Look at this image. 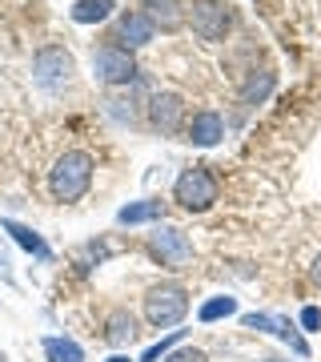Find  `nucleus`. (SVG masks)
I'll return each instance as SVG.
<instances>
[{"mask_svg":"<svg viewBox=\"0 0 321 362\" xmlns=\"http://www.w3.org/2000/svg\"><path fill=\"white\" fill-rule=\"evenodd\" d=\"M92 169H97L92 153H85V149H64V153L56 157V165L49 169L52 202H61V206L80 202V197L89 194V185H92Z\"/></svg>","mask_w":321,"mask_h":362,"instance_id":"nucleus-1","label":"nucleus"},{"mask_svg":"<svg viewBox=\"0 0 321 362\" xmlns=\"http://www.w3.org/2000/svg\"><path fill=\"white\" fill-rule=\"evenodd\" d=\"M141 310H145V322L153 326V330H169V326L185 322V314H189V294H185V286H177V282L149 286Z\"/></svg>","mask_w":321,"mask_h":362,"instance_id":"nucleus-2","label":"nucleus"},{"mask_svg":"<svg viewBox=\"0 0 321 362\" xmlns=\"http://www.w3.org/2000/svg\"><path fill=\"white\" fill-rule=\"evenodd\" d=\"M173 202H177L181 209H189V214H205V209H213V202H217V177H213L205 165L181 169L177 181H173Z\"/></svg>","mask_w":321,"mask_h":362,"instance_id":"nucleus-3","label":"nucleus"},{"mask_svg":"<svg viewBox=\"0 0 321 362\" xmlns=\"http://www.w3.org/2000/svg\"><path fill=\"white\" fill-rule=\"evenodd\" d=\"M237 25V13H233L225 0H197L189 4V28L197 40H205V45H217L225 40Z\"/></svg>","mask_w":321,"mask_h":362,"instance_id":"nucleus-4","label":"nucleus"},{"mask_svg":"<svg viewBox=\"0 0 321 362\" xmlns=\"http://www.w3.org/2000/svg\"><path fill=\"white\" fill-rule=\"evenodd\" d=\"M149 258H153L157 266H165V270H189V262H193L189 233L177 230V226L157 221L153 233H149Z\"/></svg>","mask_w":321,"mask_h":362,"instance_id":"nucleus-5","label":"nucleus"},{"mask_svg":"<svg viewBox=\"0 0 321 362\" xmlns=\"http://www.w3.org/2000/svg\"><path fill=\"white\" fill-rule=\"evenodd\" d=\"M92 77L101 81V85H109V89H116V85H133V81L141 77V69L133 61V52L109 40L101 49H92Z\"/></svg>","mask_w":321,"mask_h":362,"instance_id":"nucleus-6","label":"nucleus"},{"mask_svg":"<svg viewBox=\"0 0 321 362\" xmlns=\"http://www.w3.org/2000/svg\"><path fill=\"white\" fill-rule=\"evenodd\" d=\"M73 73H77V61H73V52L64 49V45H44V49H37V57H32V77H37V85H44V89L68 85Z\"/></svg>","mask_w":321,"mask_h":362,"instance_id":"nucleus-7","label":"nucleus"},{"mask_svg":"<svg viewBox=\"0 0 321 362\" xmlns=\"http://www.w3.org/2000/svg\"><path fill=\"white\" fill-rule=\"evenodd\" d=\"M145 117H149V125H153L157 133H165V137H173V133H185V121H189V113H185V97L181 93H153L149 97V105H145Z\"/></svg>","mask_w":321,"mask_h":362,"instance_id":"nucleus-8","label":"nucleus"},{"mask_svg":"<svg viewBox=\"0 0 321 362\" xmlns=\"http://www.w3.org/2000/svg\"><path fill=\"white\" fill-rule=\"evenodd\" d=\"M157 37V25L145 16V8H128V13L116 16V28H113V45H121V49L137 52L145 49V45H153Z\"/></svg>","mask_w":321,"mask_h":362,"instance_id":"nucleus-9","label":"nucleus"},{"mask_svg":"<svg viewBox=\"0 0 321 362\" xmlns=\"http://www.w3.org/2000/svg\"><path fill=\"white\" fill-rule=\"evenodd\" d=\"M185 141L197 145V149H213V145H221L225 141V121H221V113H213V109L193 113L189 121H185Z\"/></svg>","mask_w":321,"mask_h":362,"instance_id":"nucleus-10","label":"nucleus"},{"mask_svg":"<svg viewBox=\"0 0 321 362\" xmlns=\"http://www.w3.org/2000/svg\"><path fill=\"white\" fill-rule=\"evenodd\" d=\"M141 8L161 33H177L181 25H189V4L185 0H145Z\"/></svg>","mask_w":321,"mask_h":362,"instance_id":"nucleus-11","label":"nucleus"},{"mask_svg":"<svg viewBox=\"0 0 321 362\" xmlns=\"http://www.w3.org/2000/svg\"><path fill=\"white\" fill-rule=\"evenodd\" d=\"M273 85H277V73H273V69H249L245 81H241V89H237V105L257 109V105L273 93Z\"/></svg>","mask_w":321,"mask_h":362,"instance_id":"nucleus-12","label":"nucleus"},{"mask_svg":"<svg viewBox=\"0 0 321 362\" xmlns=\"http://www.w3.org/2000/svg\"><path fill=\"white\" fill-rule=\"evenodd\" d=\"M4 233H13V242L20 250H28L32 258H40V262H49L52 258V250H49V242L40 238L32 226H20V221H13V218H4Z\"/></svg>","mask_w":321,"mask_h":362,"instance_id":"nucleus-13","label":"nucleus"},{"mask_svg":"<svg viewBox=\"0 0 321 362\" xmlns=\"http://www.w3.org/2000/svg\"><path fill=\"white\" fill-rule=\"evenodd\" d=\"M133 338H137V318L128 310H113L104 318V342H109V346L121 350V346H128Z\"/></svg>","mask_w":321,"mask_h":362,"instance_id":"nucleus-14","label":"nucleus"},{"mask_svg":"<svg viewBox=\"0 0 321 362\" xmlns=\"http://www.w3.org/2000/svg\"><path fill=\"white\" fill-rule=\"evenodd\" d=\"M165 218V206L161 202H128V206H121L116 209V221L121 226H149V221H161Z\"/></svg>","mask_w":321,"mask_h":362,"instance_id":"nucleus-15","label":"nucleus"},{"mask_svg":"<svg viewBox=\"0 0 321 362\" xmlns=\"http://www.w3.org/2000/svg\"><path fill=\"white\" fill-rule=\"evenodd\" d=\"M44 358L49 362H85V350H80L77 338H64V334H49L44 342Z\"/></svg>","mask_w":321,"mask_h":362,"instance_id":"nucleus-16","label":"nucleus"},{"mask_svg":"<svg viewBox=\"0 0 321 362\" xmlns=\"http://www.w3.org/2000/svg\"><path fill=\"white\" fill-rule=\"evenodd\" d=\"M113 13H116L113 0H77V4L68 8V16H73L77 25H101V21H109Z\"/></svg>","mask_w":321,"mask_h":362,"instance_id":"nucleus-17","label":"nucleus"},{"mask_svg":"<svg viewBox=\"0 0 321 362\" xmlns=\"http://www.w3.org/2000/svg\"><path fill=\"white\" fill-rule=\"evenodd\" d=\"M237 310H241V302L233 294H217V298H209V302H201L197 318H201V322H221V318H233Z\"/></svg>","mask_w":321,"mask_h":362,"instance_id":"nucleus-18","label":"nucleus"},{"mask_svg":"<svg viewBox=\"0 0 321 362\" xmlns=\"http://www.w3.org/2000/svg\"><path fill=\"white\" fill-rule=\"evenodd\" d=\"M277 338H281L285 346L293 350L297 358H305V354H309V346H305V338H301V330H297L289 318H281V314H277Z\"/></svg>","mask_w":321,"mask_h":362,"instance_id":"nucleus-19","label":"nucleus"},{"mask_svg":"<svg viewBox=\"0 0 321 362\" xmlns=\"http://www.w3.org/2000/svg\"><path fill=\"white\" fill-rule=\"evenodd\" d=\"M181 338H185V330H169V334L161 338V342H153V346L145 350V354H141V362H161V358L169 354V350H177V342H181Z\"/></svg>","mask_w":321,"mask_h":362,"instance_id":"nucleus-20","label":"nucleus"},{"mask_svg":"<svg viewBox=\"0 0 321 362\" xmlns=\"http://www.w3.org/2000/svg\"><path fill=\"white\" fill-rule=\"evenodd\" d=\"M161 362H209V354L197 346H177V350H169Z\"/></svg>","mask_w":321,"mask_h":362,"instance_id":"nucleus-21","label":"nucleus"},{"mask_svg":"<svg viewBox=\"0 0 321 362\" xmlns=\"http://www.w3.org/2000/svg\"><path fill=\"white\" fill-rule=\"evenodd\" d=\"M301 330H309V334L321 330V310L317 306H305V310H301Z\"/></svg>","mask_w":321,"mask_h":362,"instance_id":"nucleus-22","label":"nucleus"},{"mask_svg":"<svg viewBox=\"0 0 321 362\" xmlns=\"http://www.w3.org/2000/svg\"><path fill=\"white\" fill-rule=\"evenodd\" d=\"M309 282H313V286H321V254L313 258V266H309Z\"/></svg>","mask_w":321,"mask_h":362,"instance_id":"nucleus-23","label":"nucleus"},{"mask_svg":"<svg viewBox=\"0 0 321 362\" xmlns=\"http://www.w3.org/2000/svg\"><path fill=\"white\" fill-rule=\"evenodd\" d=\"M104 362H133L128 354H113V358H104Z\"/></svg>","mask_w":321,"mask_h":362,"instance_id":"nucleus-24","label":"nucleus"},{"mask_svg":"<svg viewBox=\"0 0 321 362\" xmlns=\"http://www.w3.org/2000/svg\"><path fill=\"white\" fill-rule=\"evenodd\" d=\"M261 362H289V358H277V354H269V358H261Z\"/></svg>","mask_w":321,"mask_h":362,"instance_id":"nucleus-25","label":"nucleus"},{"mask_svg":"<svg viewBox=\"0 0 321 362\" xmlns=\"http://www.w3.org/2000/svg\"><path fill=\"white\" fill-rule=\"evenodd\" d=\"M0 362H8V358H4V350H0Z\"/></svg>","mask_w":321,"mask_h":362,"instance_id":"nucleus-26","label":"nucleus"}]
</instances>
